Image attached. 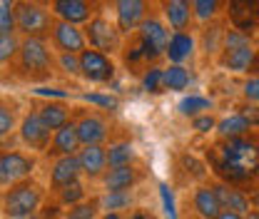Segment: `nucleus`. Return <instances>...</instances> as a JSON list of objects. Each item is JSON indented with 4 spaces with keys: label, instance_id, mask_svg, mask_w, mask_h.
Instances as JSON below:
<instances>
[{
    "label": "nucleus",
    "instance_id": "obj_4",
    "mask_svg": "<svg viewBox=\"0 0 259 219\" xmlns=\"http://www.w3.org/2000/svg\"><path fill=\"white\" fill-rule=\"evenodd\" d=\"M254 60H257V45L252 42V35L227 25L222 50L217 55L220 67L229 75H252Z\"/></svg>",
    "mask_w": 259,
    "mask_h": 219
},
{
    "label": "nucleus",
    "instance_id": "obj_15",
    "mask_svg": "<svg viewBox=\"0 0 259 219\" xmlns=\"http://www.w3.org/2000/svg\"><path fill=\"white\" fill-rule=\"evenodd\" d=\"M50 13L60 20H67V23H75V25H85L93 15H97L102 8L93 3V0H50L48 3Z\"/></svg>",
    "mask_w": 259,
    "mask_h": 219
},
{
    "label": "nucleus",
    "instance_id": "obj_47",
    "mask_svg": "<svg viewBox=\"0 0 259 219\" xmlns=\"http://www.w3.org/2000/svg\"><path fill=\"white\" fill-rule=\"evenodd\" d=\"M254 75H259V48H257V60H254V70H252Z\"/></svg>",
    "mask_w": 259,
    "mask_h": 219
},
{
    "label": "nucleus",
    "instance_id": "obj_25",
    "mask_svg": "<svg viewBox=\"0 0 259 219\" xmlns=\"http://www.w3.org/2000/svg\"><path fill=\"white\" fill-rule=\"evenodd\" d=\"M254 129V125L242 115V112H232V115H227L222 117L220 122H217V129H214V135H217V140H229V137H242V135H249Z\"/></svg>",
    "mask_w": 259,
    "mask_h": 219
},
{
    "label": "nucleus",
    "instance_id": "obj_12",
    "mask_svg": "<svg viewBox=\"0 0 259 219\" xmlns=\"http://www.w3.org/2000/svg\"><path fill=\"white\" fill-rule=\"evenodd\" d=\"M75 127H77V137L85 145H107L110 140V122L105 115H100L95 110H75Z\"/></svg>",
    "mask_w": 259,
    "mask_h": 219
},
{
    "label": "nucleus",
    "instance_id": "obj_1",
    "mask_svg": "<svg viewBox=\"0 0 259 219\" xmlns=\"http://www.w3.org/2000/svg\"><path fill=\"white\" fill-rule=\"evenodd\" d=\"M207 164L220 182L252 192L259 187V132L217 140L207 147Z\"/></svg>",
    "mask_w": 259,
    "mask_h": 219
},
{
    "label": "nucleus",
    "instance_id": "obj_11",
    "mask_svg": "<svg viewBox=\"0 0 259 219\" xmlns=\"http://www.w3.org/2000/svg\"><path fill=\"white\" fill-rule=\"evenodd\" d=\"M112 20L120 28V32L127 37L132 32L140 30V25L152 15L150 0H112Z\"/></svg>",
    "mask_w": 259,
    "mask_h": 219
},
{
    "label": "nucleus",
    "instance_id": "obj_42",
    "mask_svg": "<svg viewBox=\"0 0 259 219\" xmlns=\"http://www.w3.org/2000/svg\"><path fill=\"white\" fill-rule=\"evenodd\" d=\"M237 112H242L252 125H254V129H259V105H254V102H247V105H239L237 107Z\"/></svg>",
    "mask_w": 259,
    "mask_h": 219
},
{
    "label": "nucleus",
    "instance_id": "obj_28",
    "mask_svg": "<svg viewBox=\"0 0 259 219\" xmlns=\"http://www.w3.org/2000/svg\"><path fill=\"white\" fill-rule=\"evenodd\" d=\"M135 162H137V150L130 140H117L107 145V167H122Z\"/></svg>",
    "mask_w": 259,
    "mask_h": 219
},
{
    "label": "nucleus",
    "instance_id": "obj_3",
    "mask_svg": "<svg viewBox=\"0 0 259 219\" xmlns=\"http://www.w3.org/2000/svg\"><path fill=\"white\" fill-rule=\"evenodd\" d=\"M45 202H48V189L32 177L0 192V212L5 219H30Z\"/></svg>",
    "mask_w": 259,
    "mask_h": 219
},
{
    "label": "nucleus",
    "instance_id": "obj_35",
    "mask_svg": "<svg viewBox=\"0 0 259 219\" xmlns=\"http://www.w3.org/2000/svg\"><path fill=\"white\" fill-rule=\"evenodd\" d=\"M80 97H82V102L95 105V107L105 110V112H115V110H120V100H117L115 95H110V93H85V95H80Z\"/></svg>",
    "mask_w": 259,
    "mask_h": 219
},
{
    "label": "nucleus",
    "instance_id": "obj_9",
    "mask_svg": "<svg viewBox=\"0 0 259 219\" xmlns=\"http://www.w3.org/2000/svg\"><path fill=\"white\" fill-rule=\"evenodd\" d=\"M137 35V40L142 42V50H145V55H147V63L150 65H157L164 58V50H167V42H169V35L172 30L167 28V23L162 20V15H150L142 25H140V30L135 32Z\"/></svg>",
    "mask_w": 259,
    "mask_h": 219
},
{
    "label": "nucleus",
    "instance_id": "obj_36",
    "mask_svg": "<svg viewBox=\"0 0 259 219\" xmlns=\"http://www.w3.org/2000/svg\"><path fill=\"white\" fill-rule=\"evenodd\" d=\"M55 65L63 70L65 75L82 80V75H80V55H75V53H55Z\"/></svg>",
    "mask_w": 259,
    "mask_h": 219
},
{
    "label": "nucleus",
    "instance_id": "obj_52",
    "mask_svg": "<svg viewBox=\"0 0 259 219\" xmlns=\"http://www.w3.org/2000/svg\"><path fill=\"white\" fill-rule=\"evenodd\" d=\"M160 3H162V0H157V5H160Z\"/></svg>",
    "mask_w": 259,
    "mask_h": 219
},
{
    "label": "nucleus",
    "instance_id": "obj_46",
    "mask_svg": "<svg viewBox=\"0 0 259 219\" xmlns=\"http://www.w3.org/2000/svg\"><path fill=\"white\" fill-rule=\"evenodd\" d=\"M249 197H252V204H254V209H259V187L252 189V192H249Z\"/></svg>",
    "mask_w": 259,
    "mask_h": 219
},
{
    "label": "nucleus",
    "instance_id": "obj_50",
    "mask_svg": "<svg viewBox=\"0 0 259 219\" xmlns=\"http://www.w3.org/2000/svg\"><path fill=\"white\" fill-rule=\"evenodd\" d=\"M93 3H97V5H100V0H93ZM100 8H102V5H100Z\"/></svg>",
    "mask_w": 259,
    "mask_h": 219
},
{
    "label": "nucleus",
    "instance_id": "obj_40",
    "mask_svg": "<svg viewBox=\"0 0 259 219\" xmlns=\"http://www.w3.org/2000/svg\"><path fill=\"white\" fill-rule=\"evenodd\" d=\"M63 212H65V207H60L55 199H50V202H45L30 219H63Z\"/></svg>",
    "mask_w": 259,
    "mask_h": 219
},
{
    "label": "nucleus",
    "instance_id": "obj_17",
    "mask_svg": "<svg viewBox=\"0 0 259 219\" xmlns=\"http://www.w3.org/2000/svg\"><path fill=\"white\" fill-rule=\"evenodd\" d=\"M145 172L137 164H122V167H107V172L100 177L102 192H130L142 182Z\"/></svg>",
    "mask_w": 259,
    "mask_h": 219
},
{
    "label": "nucleus",
    "instance_id": "obj_24",
    "mask_svg": "<svg viewBox=\"0 0 259 219\" xmlns=\"http://www.w3.org/2000/svg\"><path fill=\"white\" fill-rule=\"evenodd\" d=\"M212 187H214L217 197H220V202H222V209H232V212H237V214H244V217H247V214L254 209L249 192H244V189H239V187H232V185L220 182V180H217Z\"/></svg>",
    "mask_w": 259,
    "mask_h": 219
},
{
    "label": "nucleus",
    "instance_id": "obj_31",
    "mask_svg": "<svg viewBox=\"0 0 259 219\" xmlns=\"http://www.w3.org/2000/svg\"><path fill=\"white\" fill-rule=\"evenodd\" d=\"M102 212H130L135 207V194L130 192H102L100 194Z\"/></svg>",
    "mask_w": 259,
    "mask_h": 219
},
{
    "label": "nucleus",
    "instance_id": "obj_27",
    "mask_svg": "<svg viewBox=\"0 0 259 219\" xmlns=\"http://www.w3.org/2000/svg\"><path fill=\"white\" fill-rule=\"evenodd\" d=\"M192 85V72L187 65H164V90L167 93H185Z\"/></svg>",
    "mask_w": 259,
    "mask_h": 219
},
{
    "label": "nucleus",
    "instance_id": "obj_39",
    "mask_svg": "<svg viewBox=\"0 0 259 219\" xmlns=\"http://www.w3.org/2000/svg\"><path fill=\"white\" fill-rule=\"evenodd\" d=\"M242 97L247 100V102H254L259 105V75H247L244 77V82H242Z\"/></svg>",
    "mask_w": 259,
    "mask_h": 219
},
{
    "label": "nucleus",
    "instance_id": "obj_18",
    "mask_svg": "<svg viewBox=\"0 0 259 219\" xmlns=\"http://www.w3.org/2000/svg\"><path fill=\"white\" fill-rule=\"evenodd\" d=\"M77 180H82V167H80L77 155L53 159V167H50V182H48L50 197L58 194V192H60L63 187H67V185L77 182Z\"/></svg>",
    "mask_w": 259,
    "mask_h": 219
},
{
    "label": "nucleus",
    "instance_id": "obj_45",
    "mask_svg": "<svg viewBox=\"0 0 259 219\" xmlns=\"http://www.w3.org/2000/svg\"><path fill=\"white\" fill-rule=\"evenodd\" d=\"M217 219H247L244 214H237V212H232V209H222V214Z\"/></svg>",
    "mask_w": 259,
    "mask_h": 219
},
{
    "label": "nucleus",
    "instance_id": "obj_51",
    "mask_svg": "<svg viewBox=\"0 0 259 219\" xmlns=\"http://www.w3.org/2000/svg\"><path fill=\"white\" fill-rule=\"evenodd\" d=\"M0 77H3V67H0Z\"/></svg>",
    "mask_w": 259,
    "mask_h": 219
},
{
    "label": "nucleus",
    "instance_id": "obj_2",
    "mask_svg": "<svg viewBox=\"0 0 259 219\" xmlns=\"http://www.w3.org/2000/svg\"><path fill=\"white\" fill-rule=\"evenodd\" d=\"M55 67H58L55 65V50H53L48 37H23L15 63L8 65L13 80L30 82V85L48 82L53 77Z\"/></svg>",
    "mask_w": 259,
    "mask_h": 219
},
{
    "label": "nucleus",
    "instance_id": "obj_13",
    "mask_svg": "<svg viewBox=\"0 0 259 219\" xmlns=\"http://www.w3.org/2000/svg\"><path fill=\"white\" fill-rule=\"evenodd\" d=\"M48 40H50V45H53L55 53H75V55H80L88 48V40H85L82 28L75 25V23L60 20V18L53 20V28H50Z\"/></svg>",
    "mask_w": 259,
    "mask_h": 219
},
{
    "label": "nucleus",
    "instance_id": "obj_19",
    "mask_svg": "<svg viewBox=\"0 0 259 219\" xmlns=\"http://www.w3.org/2000/svg\"><path fill=\"white\" fill-rule=\"evenodd\" d=\"M197 50H199V45H197V37L192 30H172L167 50H164V60L172 65H187Z\"/></svg>",
    "mask_w": 259,
    "mask_h": 219
},
{
    "label": "nucleus",
    "instance_id": "obj_29",
    "mask_svg": "<svg viewBox=\"0 0 259 219\" xmlns=\"http://www.w3.org/2000/svg\"><path fill=\"white\" fill-rule=\"evenodd\" d=\"M214 107V100H209L207 95H197V93H190L185 95L180 102H177V112L182 115V117H197V115H204V112H209Z\"/></svg>",
    "mask_w": 259,
    "mask_h": 219
},
{
    "label": "nucleus",
    "instance_id": "obj_16",
    "mask_svg": "<svg viewBox=\"0 0 259 219\" xmlns=\"http://www.w3.org/2000/svg\"><path fill=\"white\" fill-rule=\"evenodd\" d=\"M32 110H37V115L42 117V122L50 127L53 132L67 125L75 117V110L70 107V102L65 100H50V97H35L30 102Z\"/></svg>",
    "mask_w": 259,
    "mask_h": 219
},
{
    "label": "nucleus",
    "instance_id": "obj_8",
    "mask_svg": "<svg viewBox=\"0 0 259 219\" xmlns=\"http://www.w3.org/2000/svg\"><path fill=\"white\" fill-rule=\"evenodd\" d=\"M80 75L90 85H110L117 75V60L112 55L88 45L80 53Z\"/></svg>",
    "mask_w": 259,
    "mask_h": 219
},
{
    "label": "nucleus",
    "instance_id": "obj_37",
    "mask_svg": "<svg viewBox=\"0 0 259 219\" xmlns=\"http://www.w3.org/2000/svg\"><path fill=\"white\" fill-rule=\"evenodd\" d=\"M15 3L18 0H0V32H15Z\"/></svg>",
    "mask_w": 259,
    "mask_h": 219
},
{
    "label": "nucleus",
    "instance_id": "obj_26",
    "mask_svg": "<svg viewBox=\"0 0 259 219\" xmlns=\"http://www.w3.org/2000/svg\"><path fill=\"white\" fill-rule=\"evenodd\" d=\"M20 107L13 97H3L0 95V140L10 137L13 132H18L20 125Z\"/></svg>",
    "mask_w": 259,
    "mask_h": 219
},
{
    "label": "nucleus",
    "instance_id": "obj_44",
    "mask_svg": "<svg viewBox=\"0 0 259 219\" xmlns=\"http://www.w3.org/2000/svg\"><path fill=\"white\" fill-rule=\"evenodd\" d=\"M97 219H127V212H102Z\"/></svg>",
    "mask_w": 259,
    "mask_h": 219
},
{
    "label": "nucleus",
    "instance_id": "obj_32",
    "mask_svg": "<svg viewBox=\"0 0 259 219\" xmlns=\"http://www.w3.org/2000/svg\"><path fill=\"white\" fill-rule=\"evenodd\" d=\"M140 85H142V90H145L147 95L167 93V90H164V67H162L160 63L150 65V67L140 75Z\"/></svg>",
    "mask_w": 259,
    "mask_h": 219
},
{
    "label": "nucleus",
    "instance_id": "obj_6",
    "mask_svg": "<svg viewBox=\"0 0 259 219\" xmlns=\"http://www.w3.org/2000/svg\"><path fill=\"white\" fill-rule=\"evenodd\" d=\"M82 32H85V40L90 48L95 50H102L112 58H117L122 53V45H125V35L120 32V28L115 25V20H110L102 10L93 15L85 25H82Z\"/></svg>",
    "mask_w": 259,
    "mask_h": 219
},
{
    "label": "nucleus",
    "instance_id": "obj_20",
    "mask_svg": "<svg viewBox=\"0 0 259 219\" xmlns=\"http://www.w3.org/2000/svg\"><path fill=\"white\" fill-rule=\"evenodd\" d=\"M160 15L169 30H192L194 10L190 0H162Z\"/></svg>",
    "mask_w": 259,
    "mask_h": 219
},
{
    "label": "nucleus",
    "instance_id": "obj_22",
    "mask_svg": "<svg viewBox=\"0 0 259 219\" xmlns=\"http://www.w3.org/2000/svg\"><path fill=\"white\" fill-rule=\"evenodd\" d=\"M77 159L82 167V177L100 182V177L107 172V145H85L77 152Z\"/></svg>",
    "mask_w": 259,
    "mask_h": 219
},
{
    "label": "nucleus",
    "instance_id": "obj_41",
    "mask_svg": "<svg viewBox=\"0 0 259 219\" xmlns=\"http://www.w3.org/2000/svg\"><path fill=\"white\" fill-rule=\"evenodd\" d=\"M160 197H162V207H164V214L169 219H177V209H175V199H172V192L167 185H160Z\"/></svg>",
    "mask_w": 259,
    "mask_h": 219
},
{
    "label": "nucleus",
    "instance_id": "obj_14",
    "mask_svg": "<svg viewBox=\"0 0 259 219\" xmlns=\"http://www.w3.org/2000/svg\"><path fill=\"white\" fill-rule=\"evenodd\" d=\"M225 18L227 25L252 35L259 30V0H227Z\"/></svg>",
    "mask_w": 259,
    "mask_h": 219
},
{
    "label": "nucleus",
    "instance_id": "obj_43",
    "mask_svg": "<svg viewBox=\"0 0 259 219\" xmlns=\"http://www.w3.org/2000/svg\"><path fill=\"white\" fill-rule=\"evenodd\" d=\"M127 219H160L152 209H147V207H132L127 212Z\"/></svg>",
    "mask_w": 259,
    "mask_h": 219
},
{
    "label": "nucleus",
    "instance_id": "obj_21",
    "mask_svg": "<svg viewBox=\"0 0 259 219\" xmlns=\"http://www.w3.org/2000/svg\"><path fill=\"white\" fill-rule=\"evenodd\" d=\"M80 150H82V142L77 137V127H75V120H70L67 125H63L60 129L53 132V142H50L45 155L50 159H58V157L77 155Z\"/></svg>",
    "mask_w": 259,
    "mask_h": 219
},
{
    "label": "nucleus",
    "instance_id": "obj_48",
    "mask_svg": "<svg viewBox=\"0 0 259 219\" xmlns=\"http://www.w3.org/2000/svg\"><path fill=\"white\" fill-rule=\"evenodd\" d=\"M247 219H259V209H252V212L247 214Z\"/></svg>",
    "mask_w": 259,
    "mask_h": 219
},
{
    "label": "nucleus",
    "instance_id": "obj_49",
    "mask_svg": "<svg viewBox=\"0 0 259 219\" xmlns=\"http://www.w3.org/2000/svg\"><path fill=\"white\" fill-rule=\"evenodd\" d=\"M110 3H112V0H100V5H102V8H105V5H110Z\"/></svg>",
    "mask_w": 259,
    "mask_h": 219
},
{
    "label": "nucleus",
    "instance_id": "obj_23",
    "mask_svg": "<svg viewBox=\"0 0 259 219\" xmlns=\"http://www.w3.org/2000/svg\"><path fill=\"white\" fill-rule=\"evenodd\" d=\"M190 202H192V212L199 219H217L222 214V202L212 185H197L192 189Z\"/></svg>",
    "mask_w": 259,
    "mask_h": 219
},
{
    "label": "nucleus",
    "instance_id": "obj_34",
    "mask_svg": "<svg viewBox=\"0 0 259 219\" xmlns=\"http://www.w3.org/2000/svg\"><path fill=\"white\" fill-rule=\"evenodd\" d=\"M88 197H90V194H88V187H85L82 180H77V182L63 187L58 194H53V199H55L60 207H72V204H77V202H82V199H88Z\"/></svg>",
    "mask_w": 259,
    "mask_h": 219
},
{
    "label": "nucleus",
    "instance_id": "obj_7",
    "mask_svg": "<svg viewBox=\"0 0 259 219\" xmlns=\"http://www.w3.org/2000/svg\"><path fill=\"white\" fill-rule=\"evenodd\" d=\"M37 169V155L30 150H0V189L32 177Z\"/></svg>",
    "mask_w": 259,
    "mask_h": 219
},
{
    "label": "nucleus",
    "instance_id": "obj_30",
    "mask_svg": "<svg viewBox=\"0 0 259 219\" xmlns=\"http://www.w3.org/2000/svg\"><path fill=\"white\" fill-rule=\"evenodd\" d=\"M102 214V202H100V194H90L88 199L72 204V207H65L63 219H97Z\"/></svg>",
    "mask_w": 259,
    "mask_h": 219
},
{
    "label": "nucleus",
    "instance_id": "obj_38",
    "mask_svg": "<svg viewBox=\"0 0 259 219\" xmlns=\"http://www.w3.org/2000/svg\"><path fill=\"white\" fill-rule=\"evenodd\" d=\"M217 117L212 115V112H204V115H197V117H192V129L194 132H199V135H209V132H214L217 129Z\"/></svg>",
    "mask_w": 259,
    "mask_h": 219
},
{
    "label": "nucleus",
    "instance_id": "obj_10",
    "mask_svg": "<svg viewBox=\"0 0 259 219\" xmlns=\"http://www.w3.org/2000/svg\"><path fill=\"white\" fill-rule=\"evenodd\" d=\"M18 140L25 150H30L35 155H45L50 142H53V129L42 122V117L37 115V110H25L18 125Z\"/></svg>",
    "mask_w": 259,
    "mask_h": 219
},
{
    "label": "nucleus",
    "instance_id": "obj_33",
    "mask_svg": "<svg viewBox=\"0 0 259 219\" xmlns=\"http://www.w3.org/2000/svg\"><path fill=\"white\" fill-rule=\"evenodd\" d=\"M20 42H23V37L18 32H0V67L15 63V58L20 53Z\"/></svg>",
    "mask_w": 259,
    "mask_h": 219
},
{
    "label": "nucleus",
    "instance_id": "obj_5",
    "mask_svg": "<svg viewBox=\"0 0 259 219\" xmlns=\"http://www.w3.org/2000/svg\"><path fill=\"white\" fill-rule=\"evenodd\" d=\"M55 15L48 5L35 0H18L15 3V32L20 37H48Z\"/></svg>",
    "mask_w": 259,
    "mask_h": 219
}]
</instances>
